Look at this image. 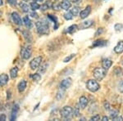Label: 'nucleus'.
<instances>
[{
    "label": "nucleus",
    "mask_w": 123,
    "mask_h": 121,
    "mask_svg": "<svg viewBox=\"0 0 123 121\" xmlns=\"http://www.w3.org/2000/svg\"><path fill=\"white\" fill-rule=\"evenodd\" d=\"M35 25H36L37 31H38L39 35H46V34L49 33V22L46 20H42L40 21H37L35 23Z\"/></svg>",
    "instance_id": "1"
},
{
    "label": "nucleus",
    "mask_w": 123,
    "mask_h": 121,
    "mask_svg": "<svg viewBox=\"0 0 123 121\" xmlns=\"http://www.w3.org/2000/svg\"><path fill=\"white\" fill-rule=\"evenodd\" d=\"M61 116L66 120H71L73 116V109L71 106H64L61 110Z\"/></svg>",
    "instance_id": "2"
},
{
    "label": "nucleus",
    "mask_w": 123,
    "mask_h": 121,
    "mask_svg": "<svg viewBox=\"0 0 123 121\" xmlns=\"http://www.w3.org/2000/svg\"><path fill=\"white\" fill-rule=\"evenodd\" d=\"M107 70H108L104 68H95L93 72V75L96 80L101 81L107 75Z\"/></svg>",
    "instance_id": "3"
},
{
    "label": "nucleus",
    "mask_w": 123,
    "mask_h": 121,
    "mask_svg": "<svg viewBox=\"0 0 123 121\" xmlns=\"http://www.w3.org/2000/svg\"><path fill=\"white\" fill-rule=\"evenodd\" d=\"M86 88L90 92H95L100 88V85L98 84V83L97 81L94 80V79H90L86 83Z\"/></svg>",
    "instance_id": "4"
},
{
    "label": "nucleus",
    "mask_w": 123,
    "mask_h": 121,
    "mask_svg": "<svg viewBox=\"0 0 123 121\" xmlns=\"http://www.w3.org/2000/svg\"><path fill=\"white\" fill-rule=\"evenodd\" d=\"M31 53H32V50H31V47L30 45L24 46L21 50V56L25 60H28L31 57Z\"/></svg>",
    "instance_id": "5"
},
{
    "label": "nucleus",
    "mask_w": 123,
    "mask_h": 121,
    "mask_svg": "<svg viewBox=\"0 0 123 121\" xmlns=\"http://www.w3.org/2000/svg\"><path fill=\"white\" fill-rule=\"evenodd\" d=\"M41 61H42V57H37L34 58L30 63V66H31V70H36L37 68H39V65L41 64Z\"/></svg>",
    "instance_id": "6"
},
{
    "label": "nucleus",
    "mask_w": 123,
    "mask_h": 121,
    "mask_svg": "<svg viewBox=\"0 0 123 121\" xmlns=\"http://www.w3.org/2000/svg\"><path fill=\"white\" fill-rule=\"evenodd\" d=\"M72 84V79L71 78H67L65 79H63L60 84V88L62 89V90H66L68 88H70V86Z\"/></svg>",
    "instance_id": "7"
},
{
    "label": "nucleus",
    "mask_w": 123,
    "mask_h": 121,
    "mask_svg": "<svg viewBox=\"0 0 123 121\" xmlns=\"http://www.w3.org/2000/svg\"><path fill=\"white\" fill-rule=\"evenodd\" d=\"M12 19L13 22L17 25H21L23 24V21H21V17H20L18 13L16 12H12Z\"/></svg>",
    "instance_id": "8"
},
{
    "label": "nucleus",
    "mask_w": 123,
    "mask_h": 121,
    "mask_svg": "<svg viewBox=\"0 0 123 121\" xmlns=\"http://www.w3.org/2000/svg\"><path fill=\"white\" fill-rule=\"evenodd\" d=\"M90 12H91V7L90 6H87V7H85L83 11L80 12V18L81 19H85L89 15H90Z\"/></svg>",
    "instance_id": "9"
},
{
    "label": "nucleus",
    "mask_w": 123,
    "mask_h": 121,
    "mask_svg": "<svg viewBox=\"0 0 123 121\" xmlns=\"http://www.w3.org/2000/svg\"><path fill=\"white\" fill-rule=\"evenodd\" d=\"M88 102L89 100L87 99V98H85L84 96L80 97V99H79V106H80V108L85 109L87 105H88Z\"/></svg>",
    "instance_id": "10"
},
{
    "label": "nucleus",
    "mask_w": 123,
    "mask_h": 121,
    "mask_svg": "<svg viewBox=\"0 0 123 121\" xmlns=\"http://www.w3.org/2000/svg\"><path fill=\"white\" fill-rule=\"evenodd\" d=\"M60 5H61L62 9L66 10V11H67V10H68L71 7V3L70 0H62Z\"/></svg>",
    "instance_id": "11"
},
{
    "label": "nucleus",
    "mask_w": 123,
    "mask_h": 121,
    "mask_svg": "<svg viewBox=\"0 0 123 121\" xmlns=\"http://www.w3.org/2000/svg\"><path fill=\"white\" fill-rule=\"evenodd\" d=\"M23 37L25 39V40L28 43H31L32 42V36H31V34L29 32L28 30H23L22 31Z\"/></svg>",
    "instance_id": "12"
},
{
    "label": "nucleus",
    "mask_w": 123,
    "mask_h": 121,
    "mask_svg": "<svg viewBox=\"0 0 123 121\" xmlns=\"http://www.w3.org/2000/svg\"><path fill=\"white\" fill-rule=\"evenodd\" d=\"M9 80V77L6 74H2L0 75V85L1 86H4L7 84Z\"/></svg>",
    "instance_id": "13"
},
{
    "label": "nucleus",
    "mask_w": 123,
    "mask_h": 121,
    "mask_svg": "<svg viewBox=\"0 0 123 121\" xmlns=\"http://www.w3.org/2000/svg\"><path fill=\"white\" fill-rule=\"evenodd\" d=\"M112 65V61L110 60V59L108 58H105L102 61V65H103V68L106 69V70H108Z\"/></svg>",
    "instance_id": "14"
},
{
    "label": "nucleus",
    "mask_w": 123,
    "mask_h": 121,
    "mask_svg": "<svg viewBox=\"0 0 123 121\" xmlns=\"http://www.w3.org/2000/svg\"><path fill=\"white\" fill-rule=\"evenodd\" d=\"M114 52L117 54L123 52V41H119L116 47H114Z\"/></svg>",
    "instance_id": "15"
},
{
    "label": "nucleus",
    "mask_w": 123,
    "mask_h": 121,
    "mask_svg": "<svg viewBox=\"0 0 123 121\" xmlns=\"http://www.w3.org/2000/svg\"><path fill=\"white\" fill-rule=\"evenodd\" d=\"M94 24V21H92V20H89V21H84V22H82L80 25V28L81 29H87L89 28V27H90L91 25Z\"/></svg>",
    "instance_id": "16"
},
{
    "label": "nucleus",
    "mask_w": 123,
    "mask_h": 121,
    "mask_svg": "<svg viewBox=\"0 0 123 121\" xmlns=\"http://www.w3.org/2000/svg\"><path fill=\"white\" fill-rule=\"evenodd\" d=\"M26 85L27 83L25 80H21V82L19 83L18 85H17V89H18V92H22L26 88Z\"/></svg>",
    "instance_id": "17"
},
{
    "label": "nucleus",
    "mask_w": 123,
    "mask_h": 121,
    "mask_svg": "<svg viewBox=\"0 0 123 121\" xmlns=\"http://www.w3.org/2000/svg\"><path fill=\"white\" fill-rule=\"evenodd\" d=\"M23 22H24V25H25L27 29H31L33 27V24L31 22V21L30 20V18L28 17H25L23 18Z\"/></svg>",
    "instance_id": "18"
},
{
    "label": "nucleus",
    "mask_w": 123,
    "mask_h": 121,
    "mask_svg": "<svg viewBox=\"0 0 123 121\" xmlns=\"http://www.w3.org/2000/svg\"><path fill=\"white\" fill-rule=\"evenodd\" d=\"M107 44V41H104V40H97V41H94L93 43V45L92 47H104L105 45Z\"/></svg>",
    "instance_id": "19"
},
{
    "label": "nucleus",
    "mask_w": 123,
    "mask_h": 121,
    "mask_svg": "<svg viewBox=\"0 0 123 121\" xmlns=\"http://www.w3.org/2000/svg\"><path fill=\"white\" fill-rule=\"evenodd\" d=\"M17 75H18V68L17 67H13L10 70V76L12 79H15L17 78Z\"/></svg>",
    "instance_id": "20"
},
{
    "label": "nucleus",
    "mask_w": 123,
    "mask_h": 121,
    "mask_svg": "<svg viewBox=\"0 0 123 121\" xmlns=\"http://www.w3.org/2000/svg\"><path fill=\"white\" fill-rule=\"evenodd\" d=\"M48 66H49V64H48V63H46V62L43 63V65H41V66H39L38 72L39 74H44L48 69Z\"/></svg>",
    "instance_id": "21"
},
{
    "label": "nucleus",
    "mask_w": 123,
    "mask_h": 121,
    "mask_svg": "<svg viewBox=\"0 0 123 121\" xmlns=\"http://www.w3.org/2000/svg\"><path fill=\"white\" fill-rule=\"evenodd\" d=\"M77 29H78V26H77L76 25H71L70 27L67 28V33H69V34H72V33H74L75 31H76Z\"/></svg>",
    "instance_id": "22"
},
{
    "label": "nucleus",
    "mask_w": 123,
    "mask_h": 121,
    "mask_svg": "<svg viewBox=\"0 0 123 121\" xmlns=\"http://www.w3.org/2000/svg\"><path fill=\"white\" fill-rule=\"evenodd\" d=\"M70 12L72 14V16H77L80 13V8H79L78 7H73L71 9V12Z\"/></svg>",
    "instance_id": "23"
},
{
    "label": "nucleus",
    "mask_w": 123,
    "mask_h": 121,
    "mask_svg": "<svg viewBox=\"0 0 123 121\" xmlns=\"http://www.w3.org/2000/svg\"><path fill=\"white\" fill-rule=\"evenodd\" d=\"M31 9H32L33 11H36V10L39 9L40 6H39V3H37L36 2H32V3H31Z\"/></svg>",
    "instance_id": "24"
},
{
    "label": "nucleus",
    "mask_w": 123,
    "mask_h": 121,
    "mask_svg": "<svg viewBox=\"0 0 123 121\" xmlns=\"http://www.w3.org/2000/svg\"><path fill=\"white\" fill-rule=\"evenodd\" d=\"M114 29L117 32H121V31L123 29V25L122 24H120V23H117L114 25Z\"/></svg>",
    "instance_id": "25"
},
{
    "label": "nucleus",
    "mask_w": 123,
    "mask_h": 121,
    "mask_svg": "<svg viewBox=\"0 0 123 121\" xmlns=\"http://www.w3.org/2000/svg\"><path fill=\"white\" fill-rule=\"evenodd\" d=\"M20 7H21V10L24 12H29V6L27 4H25V3H21L20 4Z\"/></svg>",
    "instance_id": "26"
},
{
    "label": "nucleus",
    "mask_w": 123,
    "mask_h": 121,
    "mask_svg": "<svg viewBox=\"0 0 123 121\" xmlns=\"http://www.w3.org/2000/svg\"><path fill=\"white\" fill-rule=\"evenodd\" d=\"M73 115H75L76 117H78L80 115V106H79L78 105H77L74 108V110H73Z\"/></svg>",
    "instance_id": "27"
},
{
    "label": "nucleus",
    "mask_w": 123,
    "mask_h": 121,
    "mask_svg": "<svg viewBox=\"0 0 123 121\" xmlns=\"http://www.w3.org/2000/svg\"><path fill=\"white\" fill-rule=\"evenodd\" d=\"M118 114H119L118 110H111V112H110V117H111V119H112V120H113L115 117H117V116L118 115Z\"/></svg>",
    "instance_id": "28"
},
{
    "label": "nucleus",
    "mask_w": 123,
    "mask_h": 121,
    "mask_svg": "<svg viewBox=\"0 0 123 121\" xmlns=\"http://www.w3.org/2000/svg\"><path fill=\"white\" fill-rule=\"evenodd\" d=\"M31 77L33 79V80L36 81V82H38L41 79V75H39V74H34V75H31Z\"/></svg>",
    "instance_id": "29"
},
{
    "label": "nucleus",
    "mask_w": 123,
    "mask_h": 121,
    "mask_svg": "<svg viewBox=\"0 0 123 121\" xmlns=\"http://www.w3.org/2000/svg\"><path fill=\"white\" fill-rule=\"evenodd\" d=\"M63 94H64V90H62V89L60 88L58 92H57V100H60V99L62 98Z\"/></svg>",
    "instance_id": "30"
},
{
    "label": "nucleus",
    "mask_w": 123,
    "mask_h": 121,
    "mask_svg": "<svg viewBox=\"0 0 123 121\" xmlns=\"http://www.w3.org/2000/svg\"><path fill=\"white\" fill-rule=\"evenodd\" d=\"M75 56H76V54H71V55H69V56H67L66 58L63 60V62H65V63H67V62H69L71 59L73 58V57H75Z\"/></svg>",
    "instance_id": "31"
},
{
    "label": "nucleus",
    "mask_w": 123,
    "mask_h": 121,
    "mask_svg": "<svg viewBox=\"0 0 123 121\" xmlns=\"http://www.w3.org/2000/svg\"><path fill=\"white\" fill-rule=\"evenodd\" d=\"M64 18L67 20V21H69V20H71L73 18V16L71 12H67V13H65L64 14Z\"/></svg>",
    "instance_id": "32"
},
{
    "label": "nucleus",
    "mask_w": 123,
    "mask_h": 121,
    "mask_svg": "<svg viewBox=\"0 0 123 121\" xmlns=\"http://www.w3.org/2000/svg\"><path fill=\"white\" fill-rule=\"evenodd\" d=\"M104 109L106 110H108V111H109V110H111V105L109 104L108 102H105L104 103Z\"/></svg>",
    "instance_id": "33"
},
{
    "label": "nucleus",
    "mask_w": 123,
    "mask_h": 121,
    "mask_svg": "<svg viewBox=\"0 0 123 121\" xmlns=\"http://www.w3.org/2000/svg\"><path fill=\"white\" fill-rule=\"evenodd\" d=\"M7 3H9L11 6H16L17 4V0H7Z\"/></svg>",
    "instance_id": "34"
},
{
    "label": "nucleus",
    "mask_w": 123,
    "mask_h": 121,
    "mask_svg": "<svg viewBox=\"0 0 123 121\" xmlns=\"http://www.w3.org/2000/svg\"><path fill=\"white\" fill-rule=\"evenodd\" d=\"M118 90L120 92L123 93V81H121L118 84Z\"/></svg>",
    "instance_id": "35"
},
{
    "label": "nucleus",
    "mask_w": 123,
    "mask_h": 121,
    "mask_svg": "<svg viewBox=\"0 0 123 121\" xmlns=\"http://www.w3.org/2000/svg\"><path fill=\"white\" fill-rule=\"evenodd\" d=\"M100 115H94L90 118V120H94V121H98V120H100Z\"/></svg>",
    "instance_id": "36"
},
{
    "label": "nucleus",
    "mask_w": 123,
    "mask_h": 121,
    "mask_svg": "<svg viewBox=\"0 0 123 121\" xmlns=\"http://www.w3.org/2000/svg\"><path fill=\"white\" fill-rule=\"evenodd\" d=\"M103 33H104V28H98L97 32L95 33V36H98V35H100Z\"/></svg>",
    "instance_id": "37"
},
{
    "label": "nucleus",
    "mask_w": 123,
    "mask_h": 121,
    "mask_svg": "<svg viewBox=\"0 0 123 121\" xmlns=\"http://www.w3.org/2000/svg\"><path fill=\"white\" fill-rule=\"evenodd\" d=\"M53 9H55V10H57V11L60 10V9L62 8L60 3H59V4H57V3H54V4L53 5Z\"/></svg>",
    "instance_id": "38"
},
{
    "label": "nucleus",
    "mask_w": 123,
    "mask_h": 121,
    "mask_svg": "<svg viewBox=\"0 0 123 121\" xmlns=\"http://www.w3.org/2000/svg\"><path fill=\"white\" fill-rule=\"evenodd\" d=\"M39 8H41V9H40L41 11L44 12V11H46V10L49 9V7H48V5L46 4V3H43V4L42 6H41L40 7H39Z\"/></svg>",
    "instance_id": "39"
},
{
    "label": "nucleus",
    "mask_w": 123,
    "mask_h": 121,
    "mask_svg": "<svg viewBox=\"0 0 123 121\" xmlns=\"http://www.w3.org/2000/svg\"><path fill=\"white\" fill-rule=\"evenodd\" d=\"M31 17H33V18H39V15L37 14L36 12H35V11L32 12H31Z\"/></svg>",
    "instance_id": "40"
},
{
    "label": "nucleus",
    "mask_w": 123,
    "mask_h": 121,
    "mask_svg": "<svg viewBox=\"0 0 123 121\" xmlns=\"http://www.w3.org/2000/svg\"><path fill=\"white\" fill-rule=\"evenodd\" d=\"M113 120L115 121H122L123 120V117L122 116H117V117H115V118L113 119Z\"/></svg>",
    "instance_id": "41"
},
{
    "label": "nucleus",
    "mask_w": 123,
    "mask_h": 121,
    "mask_svg": "<svg viewBox=\"0 0 123 121\" xmlns=\"http://www.w3.org/2000/svg\"><path fill=\"white\" fill-rule=\"evenodd\" d=\"M71 2L74 3V4H80L82 2V0H71Z\"/></svg>",
    "instance_id": "42"
},
{
    "label": "nucleus",
    "mask_w": 123,
    "mask_h": 121,
    "mask_svg": "<svg viewBox=\"0 0 123 121\" xmlns=\"http://www.w3.org/2000/svg\"><path fill=\"white\" fill-rule=\"evenodd\" d=\"M6 120V115H0V121Z\"/></svg>",
    "instance_id": "43"
},
{
    "label": "nucleus",
    "mask_w": 123,
    "mask_h": 121,
    "mask_svg": "<svg viewBox=\"0 0 123 121\" xmlns=\"http://www.w3.org/2000/svg\"><path fill=\"white\" fill-rule=\"evenodd\" d=\"M108 120H109L108 117V116H106V115L104 116V117L102 118V120H103V121H108Z\"/></svg>",
    "instance_id": "44"
},
{
    "label": "nucleus",
    "mask_w": 123,
    "mask_h": 121,
    "mask_svg": "<svg viewBox=\"0 0 123 121\" xmlns=\"http://www.w3.org/2000/svg\"><path fill=\"white\" fill-rule=\"evenodd\" d=\"M3 4V0H0V6H2Z\"/></svg>",
    "instance_id": "45"
},
{
    "label": "nucleus",
    "mask_w": 123,
    "mask_h": 121,
    "mask_svg": "<svg viewBox=\"0 0 123 121\" xmlns=\"http://www.w3.org/2000/svg\"><path fill=\"white\" fill-rule=\"evenodd\" d=\"M35 1H36V2H39V3H42L43 0H35Z\"/></svg>",
    "instance_id": "46"
},
{
    "label": "nucleus",
    "mask_w": 123,
    "mask_h": 121,
    "mask_svg": "<svg viewBox=\"0 0 123 121\" xmlns=\"http://www.w3.org/2000/svg\"><path fill=\"white\" fill-rule=\"evenodd\" d=\"M2 15H3V13H2V12H0V17H2Z\"/></svg>",
    "instance_id": "47"
},
{
    "label": "nucleus",
    "mask_w": 123,
    "mask_h": 121,
    "mask_svg": "<svg viewBox=\"0 0 123 121\" xmlns=\"http://www.w3.org/2000/svg\"><path fill=\"white\" fill-rule=\"evenodd\" d=\"M23 1H25V2H29L30 0H23Z\"/></svg>",
    "instance_id": "48"
},
{
    "label": "nucleus",
    "mask_w": 123,
    "mask_h": 121,
    "mask_svg": "<svg viewBox=\"0 0 123 121\" xmlns=\"http://www.w3.org/2000/svg\"><path fill=\"white\" fill-rule=\"evenodd\" d=\"M54 1H57V0H54Z\"/></svg>",
    "instance_id": "49"
}]
</instances>
